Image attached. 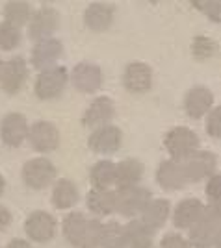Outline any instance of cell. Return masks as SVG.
Returning a JSON list of instances; mask_svg holds the SVG:
<instances>
[{
	"label": "cell",
	"instance_id": "obj_6",
	"mask_svg": "<svg viewBox=\"0 0 221 248\" xmlns=\"http://www.w3.org/2000/svg\"><path fill=\"white\" fill-rule=\"evenodd\" d=\"M22 180L30 189H45L56 180V167L47 157H34L22 167Z\"/></svg>",
	"mask_w": 221,
	"mask_h": 248
},
{
	"label": "cell",
	"instance_id": "obj_14",
	"mask_svg": "<svg viewBox=\"0 0 221 248\" xmlns=\"http://www.w3.org/2000/svg\"><path fill=\"white\" fill-rule=\"evenodd\" d=\"M123 83H125L126 91L134 94L147 93L153 85V71L147 63L134 62L128 63L123 74Z\"/></svg>",
	"mask_w": 221,
	"mask_h": 248
},
{
	"label": "cell",
	"instance_id": "obj_12",
	"mask_svg": "<svg viewBox=\"0 0 221 248\" xmlns=\"http://www.w3.org/2000/svg\"><path fill=\"white\" fill-rule=\"evenodd\" d=\"M24 232L35 243H49L56 233V220L47 211H34L24 220Z\"/></svg>",
	"mask_w": 221,
	"mask_h": 248
},
{
	"label": "cell",
	"instance_id": "obj_7",
	"mask_svg": "<svg viewBox=\"0 0 221 248\" xmlns=\"http://www.w3.org/2000/svg\"><path fill=\"white\" fill-rule=\"evenodd\" d=\"M60 15L51 6H41L39 10L32 13L28 21V37L34 41H41L47 37H52V33L58 30Z\"/></svg>",
	"mask_w": 221,
	"mask_h": 248
},
{
	"label": "cell",
	"instance_id": "obj_29",
	"mask_svg": "<svg viewBox=\"0 0 221 248\" xmlns=\"http://www.w3.org/2000/svg\"><path fill=\"white\" fill-rule=\"evenodd\" d=\"M99 248H126L125 241V228L119 222H108L102 224Z\"/></svg>",
	"mask_w": 221,
	"mask_h": 248
},
{
	"label": "cell",
	"instance_id": "obj_25",
	"mask_svg": "<svg viewBox=\"0 0 221 248\" xmlns=\"http://www.w3.org/2000/svg\"><path fill=\"white\" fill-rule=\"evenodd\" d=\"M78 202V189L71 180L62 178L54 184L52 189V204L58 209H69Z\"/></svg>",
	"mask_w": 221,
	"mask_h": 248
},
{
	"label": "cell",
	"instance_id": "obj_17",
	"mask_svg": "<svg viewBox=\"0 0 221 248\" xmlns=\"http://www.w3.org/2000/svg\"><path fill=\"white\" fill-rule=\"evenodd\" d=\"M116 115V106L108 96H99L93 102L89 104V108L85 109L84 117H82V124L85 128H101L110 124V121Z\"/></svg>",
	"mask_w": 221,
	"mask_h": 248
},
{
	"label": "cell",
	"instance_id": "obj_26",
	"mask_svg": "<svg viewBox=\"0 0 221 248\" xmlns=\"http://www.w3.org/2000/svg\"><path fill=\"white\" fill-rule=\"evenodd\" d=\"M89 180L93 189H110V186L116 184V163L110 159L97 161L89 170Z\"/></svg>",
	"mask_w": 221,
	"mask_h": 248
},
{
	"label": "cell",
	"instance_id": "obj_37",
	"mask_svg": "<svg viewBox=\"0 0 221 248\" xmlns=\"http://www.w3.org/2000/svg\"><path fill=\"white\" fill-rule=\"evenodd\" d=\"M10 222H11L10 209H8V207H4V206H0V232L10 226Z\"/></svg>",
	"mask_w": 221,
	"mask_h": 248
},
{
	"label": "cell",
	"instance_id": "obj_4",
	"mask_svg": "<svg viewBox=\"0 0 221 248\" xmlns=\"http://www.w3.org/2000/svg\"><path fill=\"white\" fill-rule=\"evenodd\" d=\"M184 176H186V182H201V180H206L212 174H216V169H218V157L214 152L208 150H197L191 155H188L186 159L180 161Z\"/></svg>",
	"mask_w": 221,
	"mask_h": 248
},
{
	"label": "cell",
	"instance_id": "obj_30",
	"mask_svg": "<svg viewBox=\"0 0 221 248\" xmlns=\"http://www.w3.org/2000/svg\"><path fill=\"white\" fill-rule=\"evenodd\" d=\"M21 43V28L13 26L10 22H0V48L2 50H13Z\"/></svg>",
	"mask_w": 221,
	"mask_h": 248
},
{
	"label": "cell",
	"instance_id": "obj_40",
	"mask_svg": "<svg viewBox=\"0 0 221 248\" xmlns=\"http://www.w3.org/2000/svg\"><path fill=\"white\" fill-rule=\"evenodd\" d=\"M0 71H2V60H0Z\"/></svg>",
	"mask_w": 221,
	"mask_h": 248
},
{
	"label": "cell",
	"instance_id": "obj_13",
	"mask_svg": "<svg viewBox=\"0 0 221 248\" xmlns=\"http://www.w3.org/2000/svg\"><path fill=\"white\" fill-rule=\"evenodd\" d=\"M63 54V43L56 37H47L35 43L32 50V65L39 71L54 67Z\"/></svg>",
	"mask_w": 221,
	"mask_h": 248
},
{
	"label": "cell",
	"instance_id": "obj_10",
	"mask_svg": "<svg viewBox=\"0 0 221 248\" xmlns=\"http://www.w3.org/2000/svg\"><path fill=\"white\" fill-rule=\"evenodd\" d=\"M30 145L34 150L47 154V152H52L60 145V130L54 126L52 123H47V121H39V123L32 124L28 128V137Z\"/></svg>",
	"mask_w": 221,
	"mask_h": 248
},
{
	"label": "cell",
	"instance_id": "obj_23",
	"mask_svg": "<svg viewBox=\"0 0 221 248\" xmlns=\"http://www.w3.org/2000/svg\"><path fill=\"white\" fill-rule=\"evenodd\" d=\"M143 178V163L137 159H123L116 165V186L117 189L123 187L139 186Z\"/></svg>",
	"mask_w": 221,
	"mask_h": 248
},
{
	"label": "cell",
	"instance_id": "obj_33",
	"mask_svg": "<svg viewBox=\"0 0 221 248\" xmlns=\"http://www.w3.org/2000/svg\"><path fill=\"white\" fill-rule=\"evenodd\" d=\"M191 6L195 10L203 11L204 15H208L214 22H220L221 19V2L218 0H193Z\"/></svg>",
	"mask_w": 221,
	"mask_h": 248
},
{
	"label": "cell",
	"instance_id": "obj_35",
	"mask_svg": "<svg viewBox=\"0 0 221 248\" xmlns=\"http://www.w3.org/2000/svg\"><path fill=\"white\" fill-rule=\"evenodd\" d=\"M206 197L210 198V202L214 206H220L221 198V176L212 174L206 182Z\"/></svg>",
	"mask_w": 221,
	"mask_h": 248
},
{
	"label": "cell",
	"instance_id": "obj_18",
	"mask_svg": "<svg viewBox=\"0 0 221 248\" xmlns=\"http://www.w3.org/2000/svg\"><path fill=\"white\" fill-rule=\"evenodd\" d=\"M156 182L166 191H177L188 184L180 161H175V159H166L160 163L156 170Z\"/></svg>",
	"mask_w": 221,
	"mask_h": 248
},
{
	"label": "cell",
	"instance_id": "obj_28",
	"mask_svg": "<svg viewBox=\"0 0 221 248\" xmlns=\"http://www.w3.org/2000/svg\"><path fill=\"white\" fill-rule=\"evenodd\" d=\"M32 4L30 2H24V0H11L6 2L4 6V21L21 28L24 24H28L32 17Z\"/></svg>",
	"mask_w": 221,
	"mask_h": 248
},
{
	"label": "cell",
	"instance_id": "obj_1",
	"mask_svg": "<svg viewBox=\"0 0 221 248\" xmlns=\"http://www.w3.org/2000/svg\"><path fill=\"white\" fill-rule=\"evenodd\" d=\"M221 239V209L220 206H206L203 217L189 228V245L195 248L216 247Z\"/></svg>",
	"mask_w": 221,
	"mask_h": 248
},
{
	"label": "cell",
	"instance_id": "obj_16",
	"mask_svg": "<svg viewBox=\"0 0 221 248\" xmlns=\"http://www.w3.org/2000/svg\"><path fill=\"white\" fill-rule=\"evenodd\" d=\"M214 106V94L208 87H191L184 98V109L189 119H203Z\"/></svg>",
	"mask_w": 221,
	"mask_h": 248
},
{
	"label": "cell",
	"instance_id": "obj_8",
	"mask_svg": "<svg viewBox=\"0 0 221 248\" xmlns=\"http://www.w3.org/2000/svg\"><path fill=\"white\" fill-rule=\"evenodd\" d=\"M28 80V63L24 62V58L15 56L2 63V71H0V85L8 94H17L24 87V83Z\"/></svg>",
	"mask_w": 221,
	"mask_h": 248
},
{
	"label": "cell",
	"instance_id": "obj_5",
	"mask_svg": "<svg viewBox=\"0 0 221 248\" xmlns=\"http://www.w3.org/2000/svg\"><path fill=\"white\" fill-rule=\"evenodd\" d=\"M67 82H69V74L65 71V67L54 65L51 69H45L39 73L34 91L37 94V98H41V100H52L63 93Z\"/></svg>",
	"mask_w": 221,
	"mask_h": 248
},
{
	"label": "cell",
	"instance_id": "obj_9",
	"mask_svg": "<svg viewBox=\"0 0 221 248\" xmlns=\"http://www.w3.org/2000/svg\"><path fill=\"white\" fill-rule=\"evenodd\" d=\"M123 145V132L114 124L95 128L87 137V146L97 154H114Z\"/></svg>",
	"mask_w": 221,
	"mask_h": 248
},
{
	"label": "cell",
	"instance_id": "obj_21",
	"mask_svg": "<svg viewBox=\"0 0 221 248\" xmlns=\"http://www.w3.org/2000/svg\"><path fill=\"white\" fill-rule=\"evenodd\" d=\"M169 213H171V207H169L168 200H162V198H151L149 204L143 207V211L139 213V220L145 224L147 228H151L153 232H156L158 228H162L168 220Z\"/></svg>",
	"mask_w": 221,
	"mask_h": 248
},
{
	"label": "cell",
	"instance_id": "obj_38",
	"mask_svg": "<svg viewBox=\"0 0 221 248\" xmlns=\"http://www.w3.org/2000/svg\"><path fill=\"white\" fill-rule=\"evenodd\" d=\"M6 248H34V247H32L28 241H24V239H13V241L8 243Z\"/></svg>",
	"mask_w": 221,
	"mask_h": 248
},
{
	"label": "cell",
	"instance_id": "obj_11",
	"mask_svg": "<svg viewBox=\"0 0 221 248\" xmlns=\"http://www.w3.org/2000/svg\"><path fill=\"white\" fill-rule=\"evenodd\" d=\"M2 143L10 148L21 146L28 137V121L22 113H8L0 124Z\"/></svg>",
	"mask_w": 221,
	"mask_h": 248
},
{
	"label": "cell",
	"instance_id": "obj_39",
	"mask_svg": "<svg viewBox=\"0 0 221 248\" xmlns=\"http://www.w3.org/2000/svg\"><path fill=\"white\" fill-rule=\"evenodd\" d=\"M4 189H6V180H4V176L0 174V195L4 193Z\"/></svg>",
	"mask_w": 221,
	"mask_h": 248
},
{
	"label": "cell",
	"instance_id": "obj_3",
	"mask_svg": "<svg viewBox=\"0 0 221 248\" xmlns=\"http://www.w3.org/2000/svg\"><path fill=\"white\" fill-rule=\"evenodd\" d=\"M151 200V191L147 187L132 186L116 191V211L123 217H136Z\"/></svg>",
	"mask_w": 221,
	"mask_h": 248
},
{
	"label": "cell",
	"instance_id": "obj_19",
	"mask_svg": "<svg viewBox=\"0 0 221 248\" xmlns=\"http://www.w3.org/2000/svg\"><path fill=\"white\" fill-rule=\"evenodd\" d=\"M206 206L197 198H186L182 200L173 211V224L180 230H189L204 213Z\"/></svg>",
	"mask_w": 221,
	"mask_h": 248
},
{
	"label": "cell",
	"instance_id": "obj_15",
	"mask_svg": "<svg viewBox=\"0 0 221 248\" xmlns=\"http://www.w3.org/2000/svg\"><path fill=\"white\" fill-rule=\"evenodd\" d=\"M73 85L82 93H97L102 85V69L95 63H78L71 73Z\"/></svg>",
	"mask_w": 221,
	"mask_h": 248
},
{
	"label": "cell",
	"instance_id": "obj_2",
	"mask_svg": "<svg viewBox=\"0 0 221 248\" xmlns=\"http://www.w3.org/2000/svg\"><path fill=\"white\" fill-rule=\"evenodd\" d=\"M166 148L171 154V159L182 161L188 155L199 150V137L193 130H189L186 126H177L166 135Z\"/></svg>",
	"mask_w": 221,
	"mask_h": 248
},
{
	"label": "cell",
	"instance_id": "obj_24",
	"mask_svg": "<svg viewBox=\"0 0 221 248\" xmlns=\"http://www.w3.org/2000/svg\"><path fill=\"white\" fill-rule=\"evenodd\" d=\"M87 207L97 215H112L116 211V191L91 189L87 193Z\"/></svg>",
	"mask_w": 221,
	"mask_h": 248
},
{
	"label": "cell",
	"instance_id": "obj_32",
	"mask_svg": "<svg viewBox=\"0 0 221 248\" xmlns=\"http://www.w3.org/2000/svg\"><path fill=\"white\" fill-rule=\"evenodd\" d=\"M101 230H102V222H101V220H97V218H87V226H85L80 248H99Z\"/></svg>",
	"mask_w": 221,
	"mask_h": 248
},
{
	"label": "cell",
	"instance_id": "obj_20",
	"mask_svg": "<svg viewBox=\"0 0 221 248\" xmlns=\"http://www.w3.org/2000/svg\"><path fill=\"white\" fill-rule=\"evenodd\" d=\"M116 8L108 2H93L87 6L84 13L85 26L93 31H104L110 28V24L114 21Z\"/></svg>",
	"mask_w": 221,
	"mask_h": 248
},
{
	"label": "cell",
	"instance_id": "obj_22",
	"mask_svg": "<svg viewBox=\"0 0 221 248\" xmlns=\"http://www.w3.org/2000/svg\"><path fill=\"white\" fill-rule=\"evenodd\" d=\"M125 228L126 248H153L154 243V232L147 228L139 218L130 220Z\"/></svg>",
	"mask_w": 221,
	"mask_h": 248
},
{
	"label": "cell",
	"instance_id": "obj_36",
	"mask_svg": "<svg viewBox=\"0 0 221 248\" xmlns=\"http://www.w3.org/2000/svg\"><path fill=\"white\" fill-rule=\"evenodd\" d=\"M160 248H191L189 241L186 237H182L180 233H168L162 239Z\"/></svg>",
	"mask_w": 221,
	"mask_h": 248
},
{
	"label": "cell",
	"instance_id": "obj_31",
	"mask_svg": "<svg viewBox=\"0 0 221 248\" xmlns=\"http://www.w3.org/2000/svg\"><path fill=\"white\" fill-rule=\"evenodd\" d=\"M218 52V45L210 37L204 35H197L193 43H191V54L195 56V60H210L212 56Z\"/></svg>",
	"mask_w": 221,
	"mask_h": 248
},
{
	"label": "cell",
	"instance_id": "obj_27",
	"mask_svg": "<svg viewBox=\"0 0 221 248\" xmlns=\"http://www.w3.org/2000/svg\"><path fill=\"white\" fill-rule=\"evenodd\" d=\"M85 226H87V218L82 213H69L65 217V220H63V235H65L67 243L71 247L80 248Z\"/></svg>",
	"mask_w": 221,
	"mask_h": 248
},
{
	"label": "cell",
	"instance_id": "obj_34",
	"mask_svg": "<svg viewBox=\"0 0 221 248\" xmlns=\"http://www.w3.org/2000/svg\"><path fill=\"white\" fill-rule=\"evenodd\" d=\"M206 132L214 139L221 137V108H212L206 113Z\"/></svg>",
	"mask_w": 221,
	"mask_h": 248
}]
</instances>
